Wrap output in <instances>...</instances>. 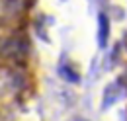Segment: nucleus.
<instances>
[{"instance_id":"7ed1b4c3","label":"nucleus","mask_w":127,"mask_h":121,"mask_svg":"<svg viewBox=\"0 0 127 121\" xmlns=\"http://www.w3.org/2000/svg\"><path fill=\"white\" fill-rule=\"evenodd\" d=\"M57 72H59V76L63 78V80H66V82H70V84H76V82H80V74L70 66V64H66V62H61L59 66H57Z\"/></svg>"},{"instance_id":"f257e3e1","label":"nucleus","mask_w":127,"mask_h":121,"mask_svg":"<svg viewBox=\"0 0 127 121\" xmlns=\"http://www.w3.org/2000/svg\"><path fill=\"white\" fill-rule=\"evenodd\" d=\"M121 96V86L117 84V82H111L106 86V90L102 94V109H108L111 107L115 102H117V98Z\"/></svg>"},{"instance_id":"f03ea898","label":"nucleus","mask_w":127,"mask_h":121,"mask_svg":"<svg viewBox=\"0 0 127 121\" xmlns=\"http://www.w3.org/2000/svg\"><path fill=\"white\" fill-rule=\"evenodd\" d=\"M108 39H110V18L102 12L98 16V47L106 49Z\"/></svg>"},{"instance_id":"39448f33","label":"nucleus","mask_w":127,"mask_h":121,"mask_svg":"<svg viewBox=\"0 0 127 121\" xmlns=\"http://www.w3.org/2000/svg\"><path fill=\"white\" fill-rule=\"evenodd\" d=\"M61 2H64V0H61Z\"/></svg>"},{"instance_id":"20e7f679","label":"nucleus","mask_w":127,"mask_h":121,"mask_svg":"<svg viewBox=\"0 0 127 121\" xmlns=\"http://www.w3.org/2000/svg\"><path fill=\"white\" fill-rule=\"evenodd\" d=\"M70 121H86V119H84V117H72Z\"/></svg>"}]
</instances>
